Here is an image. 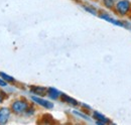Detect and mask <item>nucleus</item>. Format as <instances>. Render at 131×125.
Returning <instances> with one entry per match:
<instances>
[{
    "mask_svg": "<svg viewBox=\"0 0 131 125\" xmlns=\"http://www.w3.org/2000/svg\"><path fill=\"white\" fill-rule=\"evenodd\" d=\"M130 31H131V29H130Z\"/></svg>",
    "mask_w": 131,
    "mask_h": 125,
    "instance_id": "obj_20",
    "label": "nucleus"
},
{
    "mask_svg": "<svg viewBox=\"0 0 131 125\" xmlns=\"http://www.w3.org/2000/svg\"><path fill=\"white\" fill-rule=\"evenodd\" d=\"M29 101L34 104L36 107H39L41 109H45L47 111H50L54 108V102L49 100L46 96H35L30 95L29 96Z\"/></svg>",
    "mask_w": 131,
    "mask_h": 125,
    "instance_id": "obj_4",
    "label": "nucleus"
},
{
    "mask_svg": "<svg viewBox=\"0 0 131 125\" xmlns=\"http://www.w3.org/2000/svg\"><path fill=\"white\" fill-rule=\"evenodd\" d=\"M62 94H63L62 91H60L59 89H57L54 87H47L46 97L49 98V100L53 101V102L60 101L61 100V97H62Z\"/></svg>",
    "mask_w": 131,
    "mask_h": 125,
    "instance_id": "obj_8",
    "label": "nucleus"
},
{
    "mask_svg": "<svg viewBox=\"0 0 131 125\" xmlns=\"http://www.w3.org/2000/svg\"><path fill=\"white\" fill-rule=\"evenodd\" d=\"M0 76L2 77V78L4 79L8 84H15L16 83V80L15 78H13L12 76H10V75H8V74H6V73H3V72H0Z\"/></svg>",
    "mask_w": 131,
    "mask_h": 125,
    "instance_id": "obj_14",
    "label": "nucleus"
},
{
    "mask_svg": "<svg viewBox=\"0 0 131 125\" xmlns=\"http://www.w3.org/2000/svg\"><path fill=\"white\" fill-rule=\"evenodd\" d=\"M28 92L30 95L35 96H46L47 94V87L41 85H30L28 88Z\"/></svg>",
    "mask_w": 131,
    "mask_h": 125,
    "instance_id": "obj_10",
    "label": "nucleus"
},
{
    "mask_svg": "<svg viewBox=\"0 0 131 125\" xmlns=\"http://www.w3.org/2000/svg\"><path fill=\"white\" fill-rule=\"evenodd\" d=\"M113 13L119 18H127L131 16V0H116Z\"/></svg>",
    "mask_w": 131,
    "mask_h": 125,
    "instance_id": "obj_1",
    "label": "nucleus"
},
{
    "mask_svg": "<svg viewBox=\"0 0 131 125\" xmlns=\"http://www.w3.org/2000/svg\"><path fill=\"white\" fill-rule=\"evenodd\" d=\"M114 1H116V0H114Z\"/></svg>",
    "mask_w": 131,
    "mask_h": 125,
    "instance_id": "obj_19",
    "label": "nucleus"
},
{
    "mask_svg": "<svg viewBox=\"0 0 131 125\" xmlns=\"http://www.w3.org/2000/svg\"><path fill=\"white\" fill-rule=\"evenodd\" d=\"M98 17L100 19L117 26L120 28H123V19L119 18L118 16H116L113 13V11H109V10H104V9H100L98 13Z\"/></svg>",
    "mask_w": 131,
    "mask_h": 125,
    "instance_id": "obj_3",
    "label": "nucleus"
},
{
    "mask_svg": "<svg viewBox=\"0 0 131 125\" xmlns=\"http://www.w3.org/2000/svg\"><path fill=\"white\" fill-rule=\"evenodd\" d=\"M30 103H31V102H30ZM36 114H37V108H36V106H35L34 104L31 103V104L29 105V107L27 108V110L25 111L23 117H25V118H32Z\"/></svg>",
    "mask_w": 131,
    "mask_h": 125,
    "instance_id": "obj_13",
    "label": "nucleus"
},
{
    "mask_svg": "<svg viewBox=\"0 0 131 125\" xmlns=\"http://www.w3.org/2000/svg\"><path fill=\"white\" fill-rule=\"evenodd\" d=\"M91 117L93 119V122L95 124H98V125H107V124H111L113 123L112 120L107 117L105 114H103L102 112H100L98 110H92L91 112Z\"/></svg>",
    "mask_w": 131,
    "mask_h": 125,
    "instance_id": "obj_6",
    "label": "nucleus"
},
{
    "mask_svg": "<svg viewBox=\"0 0 131 125\" xmlns=\"http://www.w3.org/2000/svg\"><path fill=\"white\" fill-rule=\"evenodd\" d=\"M30 104L31 103L29 100H27L26 98L20 97V98H16V99L12 100L9 107L12 111V114H14L16 116H23Z\"/></svg>",
    "mask_w": 131,
    "mask_h": 125,
    "instance_id": "obj_2",
    "label": "nucleus"
},
{
    "mask_svg": "<svg viewBox=\"0 0 131 125\" xmlns=\"http://www.w3.org/2000/svg\"><path fill=\"white\" fill-rule=\"evenodd\" d=\"M123 28L124 29H131V16L127 18H123Z\"/></svg>",
    "mask_w": 131,
    "mask_h": 125,
    "instance_id": "obj_15",
    "label": "nucleus"
},
{
    "mask_svg": "<svg viewBox=\"0 0 131 125\" xmlns=\"http://www.w3.org/2000/svg\"><path fill=\"white\" fill-rule=\"evenodd\" d=\"M79 107L82 110H84L85 112H88V113H91L92 110H93V108H92L90 105H88V104H86V103H80V106H79Z\"/></svg>",
    "mask_w": 131,
    "mask_h": 125,
    "instance_id": "obj_16",
    "label": "nucleus"
},
{
    "mask_svg": "<svg viewBox=\"0 0 131 125\" xmlns=\"http://www.w3.org/2000/svg\"><path fill=\"white\" fill-rule=\"evenodd\" d=\"M12 111L9 106H0V125L7 124L11 118Z\"/></svg>",
    "mask_w": 131,
    "mask_h": 125,
    "instance_id": "obj_7",
    "label": "nucleus"
},
{
    "mask_svg": "<svg viewBox=\"0 0 131 125\" xmlns=\"http://www.w3.org/2000/svg\"><path fill=\"white\" fill-rule=\"evenodd\" d=\"M9 85H10V84H8L4 79L0 76V88H2V89H6V88L9 87Z\"/></svg>",
    "mask_w": 131,
    "mask_h": 125,
    "instance_id": "obj_17",
    "label": "nucleus"
},
{
    "mask_svg": "<svg viewBox=\"0 0 131 125\" xmlns=\"http://www.w3.org/2000/svg\"><path fill=\"white\" fill-rule=\"evenodd\" d=\"M70 114L73 118H76L78 121L80 122H84V123H90L93 122V119L91 117V113L85 112L84 110H82L80 107H75L72 108V110L70 111Z\"/></svg>",
    "mask_w": 131,
    "mask_h": 125,
    "instance_id": "obj_5",
    "label": "nucleus"
},
{
    "mask_svg": "<svg viewBox=\"0 0 131 125\" xmlns=\"http://www.w3.org/2000/svg\"><path fill=\"white\" fill-rule=\"evenodd\" d=\"M5 98H6V92H4L2 88H0V104L3 103V101L5 100Z\"/></svg>",
    "mask_w": 131,
    "mask_h": 125,
    "instance_id": "obj_18",
    "label": "nucleus"
},
{
    "mask_svg": "<svg viewBox=\"0 0 131 125\" xmlns=\"http://www.w3.org/2000/svg\"><path fill=\"white\" fill-rule=\"evenodd\" d=\"M81 6H82V8L87 12V13H90L91 15L98 16V13H99V11H100V8L96 7L95 5L90 4V3H83Z\"/></svg>",
    "mask_w": 131,
    "mask_h": 125,
    "instance_id": "obj_11",
    "label": "nucleus"
},
{
    "mask_svg": "<svg viewBox=\"0 0 131 125\" xmlns=\"http://www.w3.org/2000/svg\"><path fill=\"white\" fill-rule=\"evenodd\" d=\"M62 103H64L66 105H68L69 107H71V108H75V107H79L80 106V101H78L77 99H75V98H73V97H71L70 95H68V94H65L63 93L62 94V97H61V100H60Z\"/></svg>",
    "mask_w": 131,
    "mask_h": 125,
    "instance_id": "obj_9",
    "label": "nucleus"
},
{
    "mask_svg": "<svg viewBox=\"0 0 131 125\" xmlns=\"http://www.w3.org/2000/svg\"><path fill=\"white\" fill-rule=\"evenodd\" d=\"M100 5H101V9L112 11L114 8L115 1L114 0H100Z\"/></svg>",
    "mask_w": 131,
    "mask_h": 125,
    "instance_id": "obj_12",
    "label": "nucleus"
}]
</instances>
